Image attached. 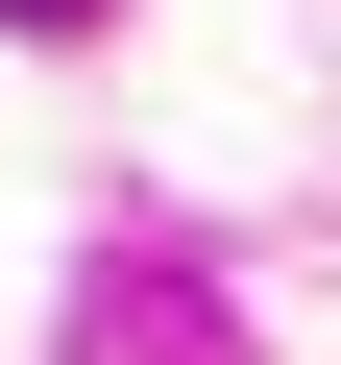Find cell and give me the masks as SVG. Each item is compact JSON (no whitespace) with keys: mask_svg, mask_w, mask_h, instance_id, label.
Segmentation results:
<instances>
[{"mask_svg":"<svg viewBox=\"0 0 341 365\" xmlns=\"http://www.w3.org/2000/svg\"><path fill=\"white\" fill-rule=\"evenodd\" d=\"M0 25H98V0H0Z\"/></svg>","mask_w":341,"mask_h":365,"instance_id":"obj_1","label":"cell"}]
</instances>
